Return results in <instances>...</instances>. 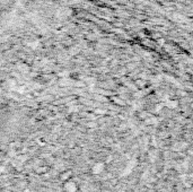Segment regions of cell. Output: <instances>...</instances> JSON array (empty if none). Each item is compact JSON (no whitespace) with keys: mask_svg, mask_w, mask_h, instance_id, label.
<instances>
[{"mask_svg":"<svg viewBox=\"0 0 193 192\" xmlns=\"http://www.w3.org/2000/svg\"><path fill=\"white\" fill-rule=\"evenodd\" d=\"M65 192H77V184L73 181H67L63 185Z\"/></svg>","mask_w":193,"mask_h":192,"instance_id":"cell-1","label":"cell"},{"mask_svg":"<svg viewBox=\"0 0 193 192\" xmlns=\"http://www.w3.org/2000/svg\"><path fill=\"white\" fill-rule=\"evenodd\" d=\"M104 169H105L104 163L98 162V163H96V164H94V166L92 167V172H93L94 174H100V173H102L103 171H104Z\"/></svg>","mask_w":193,"mask_h":192,"instance_id":"cell-2","label":"cell"}]
</instances>
